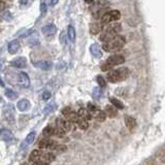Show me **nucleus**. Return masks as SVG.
<instances>
[{
	"label": "nucleus",
	"mask_w": 165,
	"mask_h": 165,
	"mask_svg": "<svg viewBox=\"0 0 165 165\" xmlns=\"http://www.w3.org/2000/svg\"><path fill=\"white\" fill-rule=\"evenodd\" d=\"M105 112H106V116L109 118H115L117 116V107L114 105H108L105 106Z\"/></svg>",
	"instance_id": "obj_20"
},
{
	"label": "nucleus",
	"mask_w": 165,
	"mask_h": 165,
	"mask_svg": "<svg viewBox=\"0 0 165 165\" xmlns=\"http://www.w3.org/2000/svg\"><path fill=\"white\" fill-rule=\"evenodd\" d=\"M129 75V70L126 67H122L116 70H109L107 73V81L111 83H118L126 80Z\"/></svg>",
	"instance_id": "obj_4"
},
{
	"label": "nucleus",
	"mask_w": 165,
	"mask_h": 165,
	"mask_svg": "<svg viewBox=\"0 0 165 165\" xmlns=\"http://www.w3.org/2000/svg\"><path fill=\"white\" fill-rule=\"evenodd\" d=\"M101 96H102V90L100 88H95L93 90V98L94 99H99V98H101Z\"/></svg>",
	"instance_id": "obj_31"
},
{
	"label": "nucleus",
	"mask_w": 165,
	"mask_h": 165,
	"mask_svg": "<svg viewBox=\"0 0 165 165\" xmlns=\"http://www.w3.org/2000/svg\"><path fill=\"white\" fill-rule=\"evenodd\" d=\"M65 132L63 129H61L60 127H58V126H56V128H54V135H56L57 137H63L64 136V134H65Z\"/></svg>",
	"instance_id": "obj_28"
},
{
	"label": "nucleus",
	"mask_w": 165,
	"mask_h": 165,
	"mask_svg": "<svg viewBox=\"0 0 165 165\" xmlns=\"http://www.w3.org/2000/svg\"><path fill=\"white\" fill-rule=\"evenodd\" d=\"M72 123L69 122L67 119L65 118H58L56 120V125L58 127H60L61 129H63L65 132H69L71 130V127H72Z\"/></svg>",
	"instance_id": "obj_10"
},
{
	"label": "nucleus",
	"mask_w": 165,
	"mask_h": 165,
	"mask_svg": "<svg viewBox=\"0 0 165 165\" xmlns=\"http://www.w3.org/2000/svg\"><path fill=\"white\" fill-rule=\"evenodd\" d=\"M57 2H58V0H50V5L54 6V5L57 4Z\"/></svg>",
	"instance_id": "obj_39"
},
{
	"label": "nucleus",
	"mask_w": 165,
	"mask_h": 165,
	"mask_svg": "<svg viewBox=\"0 0 165 165\" xmlns=\"http://www.w3.org/2000/svg\"><path fill=\"white\" fill-rule=\"evenodd\" d=\"M77 125H78V127L81 128L82 130H86L88 128V120H86V119H84V118H78V121H77Z\"/></svg>",
	"instance_id": "obj_23"
},
{
	"label": "nucleus",
	"mask_w": 165,
	"mask_h": 165,
	"mask_svg": "<svg viewBox=\"0 0 165 165\" xmlns=\"http://www.w3.org/2000/svg\"><path fill=\"white\" fill-rule=\"evenodd\" d=\"M35 132H31L29 133V134L27 135V137H26V139H25V143L26 145H30V143H32L34 139H35Z\"/></svg>",
	"instance_id": "obj_30"
},
{
	"label": "nucleus",
	"mask_w": 165,
	"mask_h": 165,
	"mask_svg": "<svg viewBox=\"0 0 165 165\" xmlns=\"http://www.w3.org/2000/svg\"><path fill=\"white\" fill-rule=\"evenodd\" d=\"M5 95H6V97L10 99V100H15V99H17L18 97V94L15 92V91H12V89H6L5 90Z\"/></svg>",
	"instance_id": "obj_25"
},
{
	"label": "nucleus",
	"mask_w": 165,
	"mask_h": 165,
	"mask_svg": "<svg viewBox=\"0 0 165 165\" xmlns=\"http://www.w3.org/2000/svg\"><path fill=\"white\" fill-rule=\"evenodd\" d=\"M125 43H126V40H125V37H123L122 35H117L115 38H112V40L107 41L103 44V50L106 52H118L120 51L123 46H125Z\"/></svg>",
	"instance_id": "obj_2"
},
{
	"label": "nucleus",
	"mask_w": 165,
	"mask_h": 165,
	"mask_svg": "<svg viewBox=\"0 0 165 165\" xmlns=\"http://www.w3.org/2000/svg\"><path fill=\"white\" fill-rule=\"evenodd\" d=\"M18 84L20 86H22L23 88H28L30 85V81L29 77H28L27 73L25 72H20L18 74Z\"/></svg>",
	"instance_id": "obj_11"
},
{
	"label": "nucleus",
	"mask_w": 165,
	"mask_h": 165,
	"mask_svg": "<svg viewBox=\"0 0 165 165\" xmlns=\"http://www.w3.org/2000/svg\"><path fill=\"white\" fill-rule=\"evenodd\" d=\"M33 65L35 67L39 68V69L49 70V69H51L52 66H53V63H52L51 61H39V62H34Z\"/></svg>",
	"instance_id": "obj_12"
},
{
	"label": "nucleus",
	"mask_w": 165,
	"mask_h": 165,
	"mask_svg": "<svg viewBox=\"0 0 165 165\" xmlns=\"http://www.w3.org/2000/svg\"><path fill=\"white\" fill-rule=\"evenodd\" d=\"M94 118H95V119L99 122H103L104 120H105V118H106V112H103V111H98L95 114Z\"/></svg>",
	"instance_id": "obj_24"
},
{
	"label": "nucleus",
	"mask_w": 165,
	"mask_h": 165,
	"mask_svg": "<svg viewBox=\"0 0 165 165\" xmlns=\"http://www.w3.org/2000/svg\"><path fill=\"white\" fill-rule=\"evenodd\" d=\"M120 18H121V14H120L119 10H111V12H108L107 14L104 15L103 18L100 21L104 26H106L112 22H116Z\"/></svg>",
	"instance_id": "obj_8"
},
{
	"label": "nucleus",
	"mask_w": 165,
	"mask_h": 165,
	"mask_svg": "<svg viewBox=\"0 0 165 165\" xmlns=\"http://www.w3.org/2000/svg\"><path fill=\"white\" fill-rule=\"evenodd\" d=\"M43 136H46V137H50V136L54 135V128H52L51 126L46 127L43 131Z\"/></svg>",
	"instance_id": "obj_27"
},
{
	"label": "nucleus",
	"mask_w": 165,
	"mask_h": 165,
	"mask_svg": "<svg viewBox=\"0 0 165 165\" xmlns=\"http://www.w3.org/2000/svg\"><path fill=\"white\" fill-rule=\"evenodd\" d=\"M17 106L21 112H26V111H28V109H29L30 102L28 101L27 99H22V100H20L19 102H18Z\"/></svg>",
	"instance_id": "obj_18"
},
{
	"label": "nucleus",
	"mask_w": 165,
	"mask_h": 165,
	"mask_svg": "<svg viewBox=\"0 0 165 165\" xmlns=\"http://www.w3.org/2000/svg\"><path fill=\"white\" fill-rule=\"evenodd\" d=\"M125 58L122 55H112L107 59V61L101 66L102 71H107V70H111L112 67L116 66V65H120L124 63Z\"/></svg>",
	"instance_id": "obj_6"
},
{
	"label": "nucleus",
	"mask_w": 165,
	"mask_h": 165,
	"mask_svg": "<svg viewBox=\"0 0 165 165\" xmlns=\"http://www.w3.org/2000/svg\"><path fill=\"white\" fill-rule=\"evenodd\" d=\"M19 49H20V43L18 40L10 41V43H9V46H7V50H9V52L10 54L17 53V52L19 51Z\"/></svg>",
	"instance_id": "obj_17"
},
{
	"label": "nucleus",
	"mask_w": 165,
	"mask_h": 165,
	"mask_svg": "<svg viewBox=\"0 0 165 165\" xmlns=\"http://www.w3.org/2000/svg\"><path fill=\"white\" fill-rule=\"evenodd\" d=\"M55 109H56V105L55 103H51V104H48L44 108V114H50V112H53Z\"/></svg>",
	"instance_id": "obj_32"
},
{
	"label": "nucleus",
	"mask_w": 165,
	"mask_h": 165,
	"mask_svg": "<svg viewBox=\"0 0 165 165\" xmlns=\"http://www.w3.org/2000/svg\"><path fill=\"white\" fill-rule=\"evenodd\" d=\"M1 137L4 141H7V143L14 140V134H12L9 130H6V129L1 130Z\"/></svg>",
	"instance_id": "obj_19"
},
{
	"label": "nucleus",
	"mask_w": 165,
	"mask_h": 165,
	"mask_svg": "<svg viewBox=\"0 0 165 165\" xmlns=\"http://www.w3.org/2000/svg\"><path fill=\"white\" fill-rule=\"evenodd\" d=\"M107 7H108V2L105 0H98L97 2H95L90 9L94 19H102L103 15L107 14Z\"/></svg>",
	"instance_id": "obj_3"
},
{
	"label": "nucleus",
	"mask_w": 165,
	"mask_h": 165,
	"mask_svg": "<svg viewBox=\"0 0 165 165\" xmlns=\"http://www.w3.org/2000/svg\"><path fill=\"white\" fill-rule=\"evenodd\" d=\"M88 111L90 112L91 114L93 115V117H94V116H95V114L99 111V109H98L95 105H94V104H92V103H88Z\"/></svg>",
	"instance_id": "obj_33"
},
{
	"label": "nucleus",
	"mask_w": 165,
	"mask_h": 165,
	"mask_svg": "<svg viewBox=\"0 0 165 165\" xmlns=\"http://www.w3.org/2000/svg\"><path fill=\"white\" fill-rule=\"evenodd\" d=\"M90 52H91V54L93 55L95 58H101L102 57V52H101V48L99 46V44L97 43H94L91 46V48H90Z\"/></svg>",
	"instance_id": "obj_14"
},
{
	"label": "nucleus",
	"mask_w": 165,
	"mask_h": 165,
	"mask_svg": "<svg viewBox=\"0 0 165 165\" xmlns=\"http://www.w3.org/2000/svg\"><path fill=\"white\" fill-rule=\"evenodd\" d=\"M2 18H3L4 20L9 21V20L12 19V15H10L9 12H4L3 14H2Z\"/></svg>",
	"instance_id": "obj_35"
},
{
	"label": "nucleus",
	"mask_w": 165,
	"mask_h": 165,
	"mask_svg": "<svg viewBox=\"0 0 165 165\" xmlns=\"http://www.w3.org/2000/svg\"><path fill=\"white\" fill-rule=\"evenodd\" d=\"M55 160V155L52 153H46L39 150H35L31 153L30 161L34 162H46V163H51Z\"/></svg>",
	"instance_id": "obj_5"
},
{
	"label": "nucleus",
	"mask_w": 165,
	"mask_h": 165,
	"mask_svg": "<svg viewBox=\"0 0 165 165\" xmlns=\"http://www.w3.org/2000/svg\"><path fill=\"white\" fill-rule=\"evenodd\" d=\"M111 102H112V104L114 106H116L117 108H119V109H123L124 108V105H123V103L120 100H118V99L116 98H111Z\"/></svg>",
	"instance_id": "obj_29"
},
{
	"label": "nucleus",
	"mask_w": 165,
	"mask_h": 165,
	"mask_svg": "<svg viewBox=\"0 0 165 165\" xmlns=\"http://www.w3.org/2000/svg\"><path fill=\"white\" fill-rule=\"evenodd\" d=\"M125 124H126V126L129 128V129H133V128H135L136 126V121L134 118L132 117H126L125 118Z\"/></svg>",
	"instance_id": "obj_22"
},
{
	"label": "nucleus",
	"mask_w": 165,
	"mask_h": 165,
	"mask_svg": "<svg viewBox=\"0 0 165 165\" xmlns=\"http://www.w3.org/2000/svg\"><path fill=\"white\" fill-rule=\"evenodd\" d=\"M86 2H87V3H92L93 2V0H85Z\"/></svg>",
	"instance_id": "obj_40"
},
{
	"label": "nucleus",
	"mask_w": 165,
	"mask_h": 165,
	"mask_svg": "<svg viewBox=\"0 0 165 165\" xmlns=\"http://www.w3.org/2000/svg\"><path fill=\"white\" fill-rule=\"evenodd\" d=\"M77 114H78V117L84 118V119L86 120H91L93 118V115L88 111V108H81Z\"/></svg>",
	"instance_id": "obj_21"
},
{
	"label": "nucleus",
	"mask_w": 165,
	"mask_h": 165,
	"mask_svg": "<svg viewBox=\"0 0 165 165\" xmlns=\"http://www.w3.org/2000/svg\"><path fill=\"white\" fill-rule=\"evenodd\" d=\"M38 148L43 150H56L61 151L60 148H62V145H58L56 141L51 139L50 137H44L38 143Z\"/></svg>",
	"instance_id": "obj_7"
},
{
	"label": "nucleus",
	"mask_w": 165,
	"mask_h": 165,
	"mask_svg": "<svg viewBox=\"0 0 165 165\" xmlns=\"http://www.w3.org/2000/svg\"><path fill=\"white\" fill-rule=\"evenodd\" d=\"M29 165H50V163H46V162H34L30 161Z\"/></svg>",
	"instance_id": "obj_36"
},
{
	"label": "nucleus",
	"mask_w": 165,
	"mask_h": 165,
	"mask_svg": "<svg viewBox=\"0 0 165 165\" xmlns=\"http://www.w3.org/2000/svg\"><path fill=\"white\" fill-rule=\"evenodd\" d=\"M40 9H41V12H43V14H44V12H46V4H44V3H41Z\"/></svg>",
	"instance_id": "obj_38"
},
{
	"label": "nucleus",
	"mask_w": 165,
	"mask_h": 165,
	"mask_svg": "<svg viewBox=\"0 0 165 165\" xmlns=\"http://www.w3.org/2000/svg\"><path fill=\"white\" fill-rule=\"evenodd\" d=\"M56 26L51 24V25H46L44 26L43 28V33L46 36H51V35H54L56 33Z\"/></svg>",
	"instance_id": "obj_16"
},
{
	"label": "nucleus",
	"mask_w": 165,
	"mask_h": 165,
	"mask_svg": "<svg viewBox=\"0 0 165 165\" xmlns=\"http://www.w3.org/2000/svg\"><path fill=\"white\" fill-rule=\"evenodd\" d=\"M68 37H69L71 43H73L75 39V31H74V28H73L71 25L68 26Z\"/></svg>",
	"instance_id": "obj_26"
},
{
	"label": "nucleus",
	"mask_w": 165,
	"mask_h": 165,
	"mask_svg": "<svg viewBox=\"0 0 165 165\" xmlns=\"http://www.w3.org/2000/svg\"><path fill=\"white\" fill-rule=\"evenodd\" d=\"M97 83H98V85L100 86L101 88H104V87L106 86L105 80H104V78L102 77L101 75H98V77H97Z\"/></svg>",
	"instance_id": "obj_34"
},
{
	"label": "nucleus",
	"mask_w": 165,
	"mask_h": 165,
	"mask_svg": "<svg viewBox=\"0 0 165 165\" xmlns=\"http://www.w3.org/2000/svg\"><path fill=\"white\" fill-rule=\"evenodd\" d=\"M50 96H51V93H50V92H44V93H43V99H44V100L49 99Z\"/></svg>",
	"instance_id": "obj_37"
},
{
	"label": "nucleus",
	"mask_w": 165,
	"mask_h": 165,
	"mask_svg": "<svg viewBox=\"0 0 165 165\" xmlns=\"http://www.w3.org/2000/svg\"><path fill=\"white\" fill-rule=\"evenodd\" d=\"M120 31H121V25L119 23H109L108 25H106V27L104 28L103 32L100 35V40L103 43H107V41L112 40V38H115L117 35H119Z\"/></svg>",
	"instance_id": "obj_1"
},
{
	"label": "nucleus",
	"mask_w": 165,
	"mask_h": 165,
	"mask_svg": "<svg viewBox=\"0 0 165 165\" xmlns=\"http://www.w3.org/2000/svg\"><path fill=\"white\" fill-rule=\"evenodd\" d=\"M103 27H104V25L101 23V21H99V22H95L91 25L90 32L92 34H98L99 32H101V30Z\"/></svg>",
	"instance_id": "obj_15"
},
{
	"label": "nucleus",
	"mask_w": 165,
	"mask_h": 165,
	"mask_svg": "<svg viewBox=\"0 0 165 165\" xmlns=\"http://www.w3.org/2000/svg\"><path fill=\"white\" fill-rule=\"evenodd\" d=\"M26 64H27V60L24 57H19L12 61V65L15 68H23L26 66Z\"/></svg>",
	"instance_id": "obj_13"
},
{
	"label": "nucleus",
	"mask_w": 165,
	"mask_h": 165,
	"mask_svg": "<svg viewBox=\"0 0 165 165\" xmlns=\"http://www.w3.org/2000/svg\"><path fill=\"white\" fill-rule=\"evenodd\" d=\"M62 115L65 117V119H67L69 122H71L72 124H77L78 121V114L74 112L70 107H65L62 109Z\"/></svg>",
	"instance_id": "obj_9"
}]
</instances>
